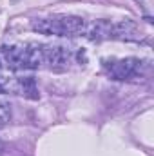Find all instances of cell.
Instances as JSON below:
<instances>
[{"mask_svg":"<svg viewBox=\"0 0 154 156\" xmlns=\"http://www.w3.org/2000/svg\"><path fill=\"white\" fill-rule=\"evenodd\" d=\"M33 31L40 35H58L75 37L85 29V22L80 16H56V18H38L31 22Z\"/></svg>","mask_w":154,"mask_h":156,"instance_id":"cell-1","label":"cell"},{"mask_svg":"<svg viewBox=\"0 0 154 156\" xmlns=\"http://www.w3.org/2000/svg\"><path fill=\"white\" fill-rule=\"evenodd\" d=\"M44 53H45V62L49 64L51 69L54 71H64L69 64V51L62 45H44Z\"/></svg>","mask_w":154,"mask_h":156,"instance_id":"cell-2","label":"cell"},{"mask_svg":"<svg viewBox=\"0 0 154 156\" xmlns=\"http://www.w3.org/2000/svg\"><path fill=\"white\" fill-rule=\"evenodd\" d=\"M140 73V60L138 58H123L111 67V76L114 80H129Z\"/></svg>","mask_w":154,"mask_h":156,"instance_id":"cell-3","label":"cell"},{"mask_svg":"<svg viewBox=\"0 0 154 156\" xmlns=\"http://www.w3.org/2000/svg\"><path fill=\"white\" fill-rule=\"evenodd\" d=\"M22 64L24 69H38L42 64H45L44 45L29 44L27 47H22Z\"/></svg>","mask_w":154,"mask_h":156,"instance_id":"cell-4","label":"cell"},{"mask_svg":"<svg viewBox=\"0 0 154 156\" xmlns=\"http://www.w3.org/2000/svg\"><path fill=\"white\" fill-rule=\"evenodd\" d=\"M87 37L91 40H94V42H100V40H105V38H113V24H109L105 20H96L94 24L89 26Z\"/></svg>","mask_w":154,"mask_h":156,"instance_id":"cell-5","label":"cell"},{"mask_svg":"<svg viewBox=\"0 0 154 156\" xmlns=\"http://www.w3.org/2000/svg\"><path fill=\"white\" fill-rule=\"evenodd\" d=\"M113 38H120V40H138V27L134 22L131 20H123L120 24L113 26Z\"/></svg>","mask_w":154,"mask_h":156,"instance_id":"cell-6","label":"cell"},{"mask_svg":"<svg viewBox=\"0 0 154 156\" xmlns=\"http://www.w3.org/2000/svg\"><path fill=\"white\" fill-rule=\"evenodd\" d=\"M18 93L27 96V98L37 100L38 98V91H37V85H35V78H31V76L20 78V91Z\"/></svg>","mask_w":154,"mask_h":156,"instance_id":"cell-7","label":"cell"},{"mask_svg":"<svg viewBox=\"0 0 154 156\" xmlns=\"http://www.w3.org/2000/svg\"><path fill=\"white\" fill-rule=\"evenodd\" d=\"M9 115H11V113H9V105H7L5 102H2V104H0V127L9 120Z\"/></svg>","mask_w":154,"mask_h":156,"instance_id":"cell-8","label":"cell"},{"mask_svg":"<svg viewBox=\"0 0 154 156\" xmlns=\"http://www.w3.org/2000/svg\"><path fill=\"white\" fill-rule=\"evenodd\" d=\"M0 153H4V144H2V140H0Z\"/></svg>","mask_w":154,"mask_h":156,"instance_id":"cell-9","label":"cell"}]
</instances>
